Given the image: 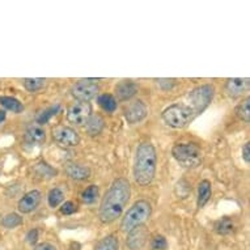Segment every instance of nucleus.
<instances>
[{
	"instance_id": "nucleus-15",
	"label": "nucleus",
	"mask_w": 250,
	"mask_h": 250,
	"mask_svg": "<svg viewBox=\"0 0 250 250\" xmlns=\"http://www.w3.org/2000/svg\"><path fill=\"white\" fill-rule=\"evenodd\" d=\"M138 85L132 80H122L119 82L115 86V92H117V96H118L119 100L122 101H126V100L132 99L134 96L138 93Z\"/></svg>"
},
{
	"instance_id": "nucleus-17",
	"label": "nucleus",
	"mask_w": 250,
	"mask_h": 250,
	"mask_svg": "<svg viewBox=\"0 0 250 250\" xmlns=\"http://www.w3.org/2000/svg\"><path fill=\"white\" fill-rule=\"evenodd\" d=\"M85 125L88 135L97 136L103 132L104 127H105V121H104V118L100 114H92Z\"/></svg>"
},
{
	"instance_id": "nucleus-2",
	"label": "nucleus",
	"mask_w": 250,
	"mask_h": 250,
	"mask_svg": "<svg viewBox=\"0 0 250 250\" xmlns=\"http://www.w3.org/2000/svg\"><path fill=\"white\" fill-rule=\"evenodd\" d=\"M157 153L153 144L143 142L136 148L134 159V180L139 186H148L156 176Z\"/></svg>"
},
{
	"instance_id": "nucleus-29",
	"label": "nucleus",
	"mask_w": 250,
	"mask_h": 250,
	"mask_svg": "<svg viewBox=\"0 0 250 250\" xmlns=\"http://www.w3.org/2000/svg\"><path fill=\"white\" fill-rule=\"evenodd\" d=\"M99 195H100L99 186H97V185H89V186H88V188H86V189L82 193V201L84 202V203L90 205V203L96 202V199L99 198Z\"/></svg>"
},
{
	"instance_id": "nucleus-32",
	"label": "nucleus",
	"mask_w": 250,
	"mask_h": 250,
	"mask_svg": "<svg viewBox=\"0 0 250 250\" xmlns=\"http://www.w3.org/2000/svg\"><path fill=\"white\" fill-rule=\"evenodd\" d=\"M156 82H157V84L160 85L161 89H164V90L172 89L173 86L177 84V82L174 80V79H157Z\"/></svg>"
},
{
	"instance_id": "nucleus-1",
	"label": "nucleus",
	"mask_w": 250,
	"mask_h": 250,
	"mask_svg": "<svg viewBox=\"0 0 250 250\" xmlns=\"http://www.w3.org/2000/svg\"><path fill=\"white\" fill-rule=\"evenodd\" d=\"M131 197V185L126 178H117L106 190L99 208V219L103 224H111L122 216Z\"/></svg>"
},
{
	"instance_id": "nucleus-13",
	"label": "nucleus",
	"mask_w": 250,
	"mask_h": 250,
	"mask_svg": "<svg viewBox=\"0 0 250 250\" xmlns=\"http://www.w3.org/2000/svg\"><path fill=\"white\" fill-rule=\"evenodd\" d=\"M148 238V232L146 227H138L131 232H128L127 240H126V245L130 250H140L143 249Z\"/></svg>"
},
{
	"instance_id": "nucleus-26",
	"label": "nucleus",
	"mask_w": 250,
	"mask_h": 250,
	"mask_svg": "<svg viewBox=\"0 0 250 250\" xmlns=\"http://www.w3.org/2000/svg\"><path fill=\"white\" fill-rule=\"evenodd\" d=\"M236 115L241 119L242 122L249 123L250 122V99L246 97L245 100H242L241 103L238 104L236 107Z\"/></svg>"
},
{
	"instance_id": "nucleus-6",
	"label": "nucleus",
	"mask_w": 250,
	"mask_h": 250,
	"mask_svg": "<svg viewBox=\"0 0 250 250\" xmlns=\"http://www.w3.org/2000/svg\"><path fill=\"white\" fill-rule=\"evenodd\" d=\"M213 96H215V86L212 84H203V85L194 88L190 92L188 99H189L190 106L197 117L211 105Z\"/></svg>"
},
{
	"instance_id": "nucleus-22",
	"label": "nucleus",
	"mask_w": 250,
	"mask_h": 250,
	"mask_svg": "<svg viewBox=\"0 0 250 250\" xmlns=\"http://www.w3.org/2000/svg\"><path fill=\"white\" fill-rule=\"evenodd\" d=\"M97 103L101 106V109L104 111H106V113H114L117 110V100H115V97L113 95L104 93V95L99 96Z\"/></svg>"
},
{
	"instance_id": "nucleus-11",
	"label": "nucleus",
	"mask_w": 250,
	"mask_h": 250,
	"mask_svg": "<svg viewBox=\"0 0 250 250\" xmlns=\"http://www.w3.org/2000/svg\"><path fill=\"white\" fill-rule=\"evenodd\" d=\"M42 194L38 190H30L26 194H24L20 198V201L17 203V208L21 213H30L37 208L41 203Z\"/></svg>"
},
{
	"instance_id": "nucleus-19",
	"label": "nucleus",
	"mask_w": 250,
	"mask_h": 250,
	"mask_svg": "<svg viewBox=\"0 0 250 250\" xmlns=\"http://www.w3.org/2000/svg\"><path fill=\"white\" fill-rule=\"evenodd\" d=\"M0 106H3L5 110L12 111L15 114H20L25 109L24 104L20 100L11 97V96H0Z\"/></svg>"
},
{
	"instance_id": "nucleus-33",
	"label": "nucleus",
	"mask_w": 250,
	"mask_h": 250,
	"mask_svg": "<svg viewBox=\"0 0 250 250\" xmlns=\"http://www.w3.org/2000/svg\"><path fill=\"white\" fill-rule=\"evenodd\" d=\"M38 240V229H30L28 232V234H26V241L30 244V245H33V244H36Z\"/></svg>"
},
{
	"instance_id": "nucleus-31",
	"label": "nucleus",
	"mask_w": 250,
	"mask_h": 250,
	"mask_svg": "<svg viewBox=\"0 0 250 250\" xmlns=\"http://www.w3.org/2000/svg\"><path fill=\"white\" fill-rule=\"evenodd\" d=\"M78 209H79V206L76 205L75 202L67 201V202H64L63 205H62L61 212L63 213V215H72V213L76 212Z\"/></svg>"
},
{
	"instance_id": "nucleus-9",
	"label": "nucleus",
	"mask_w": 250,
	"mask_h": 250,
	"mask_svg": "<svg viewBox=\"0 0 250 250\" xmlns=\"http://www.w3.org/2000/svg\"><path fill=\"white\" fill-rule=\"evenodd\" d=\"M92 115V105L89 103H75L67 109V121L75 126H83Z\"/></svg>"
},
{
	"instance_id": "nucleus-30",
	"label": "nucleus",
	"mask_w": 250,
	"mask_h": 250,
	"mask_svg": "<svg viewBox=\"0 0 250 250\" xmlns=\"http://www.w3.org/2000/svg\"><path fill=\"white\" fill-rule=\"evenodd\" d=\"M152 250H167L168 249V241L163 234H155L151 240Z\"/></svg>"
},
{
	"instance_id": "nucleus-3",
	"label": "nucleus",
	"mask_w": 250,
	"mask_h": 250,
	"mask_svg": "<svg viewBox=\"0 0 250 250\" xmlns=\"http://www.w3.org/2000/svg\"><path fill=\"white\" fill-rule=\"evenodd\" d=\"M151 203L148 201H144V199H139L126 211L125 216L122 217L121 229L125 233H128V232H131L132 229H135L138 227L144 226V223L148 222V219L151 217Z\"/></svg>"
},
{
	"instance_id": "nucleus-10",
	"label": "nucleus",
	"mask_w": 250,
	"mask_h": 250,
	"mask_svg": "<svg viewBox=\"0 0 250 250\" xmlns=\"http://www.w3.org/2000/svg\"><path fill=\"white\" fill-rule=\"evenodd\" d=\"M147 115V105H146L143 101H140V100L132 101V103L125 109V118H126V121H127L130 125H135V123L142 122L143 119H146Z\"/></svg>"
},
{
	"instance_id": "nucleus-8",
	"label": "nucleus",
	"mask_w": 250,
	"mask_h": 250,
	"mask_svg": "<svg viewBox=\"0 0 250 250\" xmlns=\"http://www.w3.org/2000/svg\"><path fill=\"white\" fill-rule=\"evenodd\" d=\"M51 138L54 142L63 147H76L80 144V136L74 128L64 125H58L51 128Z\"/></svg>"
},
{
	"instance_id": "nucleus-23",
	"label": "nucleus",
	"mask_w": 250,
	"mask_h": 250,
	"mask_svg": "<svg viewBox=\"0 0 250 250\" xmlns=\"http://www.w3.org/2000/svg\"><path fill=\"white\" fill-rule=\"evenodd\" d=\"M24 88L30 93H37L46 86V79L43 78H29L22 80Z\"/></svg>"
},
{
	"instance_id": "nucleus-12",
	"label": "nucleus",
	"mask_w": 250,
	"mask_h": 250,
	"mask_svg": "<svg viewBox=\"0 0 250 250\" xmlns=\"http://www.w3.org/2000/svg\"><path fill=\"white\" fill-rule=\"evenodd\" d=\"M24 142L28 146H42L46 142V131L45 128L37 125V123H32L29 125L24 134Z\"/></svg>"
},
{
	"instance_id": "nucleus-27",
	"label": "nucleus",
	"mask_w": 250,
	"mask_h": 250,
	"mask_svg": "<svg viewBox=\"0 0 250 250\" xmlns=\"http://www.w3.org/2000/svg\"><path fill=\"white\" fill-rule=\"evenodd\" d=\"M63 201H64V191L61 188H54L47 194V202L51 208L58 207Z\"/></svg>"
},
{
	"instance_id": "nucleus-7",
	"label": "nucleus",
	"mask_w": 250,
	"mask_h": 250,
	"mask_svg": "<svg viewBox=\"0 0 250 250\" xmlns=\"http://www.w3.org/2000/svg\"><path fill=\"white\" fill-rule=\"evenodd\" d=\"M99 90L100 88L96 83L92 82L90 79H86L75 83L71 88V95L79 103H89L90 100H93L97 96Z\"/></svg>"
},
{
	"instance_id": "nucleus-5",
	"label": "nucleus",
	"mask_w": 250,
	"mask_h": 250,
	"mask_svg": "<svg viewBox=\"0 0 250 250\" xmlns=\"http://www.w3.org/2000/svg\"><path fill=\"white\" fill-rule=\"evenodd\" d=\"M172 155L184 168H197L203 159L202 149L194 143H180L173 146Z\"/></svg>"
},
{
	"instance_id": "nucleus-21",
	"label": "nucleus",
	"mask_w": 250,
	"mask_h": 250,
	"mask_svg": "<svg viewBox=\"0 0 250 250\" xmlns=\"http://www.w3.org/2000/svg\"><path fill=\"white\" fill-rule=\"evenodd\" d=\"M119 249V241L118 237L114 234H109L101 238L97 244L95 245L93 250H118Z\"/></svg>"
},
{
	"instance_id": "nucleus-24",
	"label": "nucleus",
	"mask_w": 250,
	"mask_h": 250,
	"mask_svg": "<svg viewBox=\"0 0 250 250\" xmlns=\"http://www.w3.org/2000/svg\"><path fill=\"white\" fill-rule=\"evenodd\" d=\"M24 224V219L21 215L16 212H9L7 213L3 219H1V226L7 228V229H13Z\"/></svg>"
},
{
	"instance_id": "nucleus-20",
	"label": "nucleus",
	"mask_w": 250,
	"mask_h": 250,
	"mask_svg": "<svg viewBox=\"0 0 250 250\" xmlns=\"http://www.w3.org/2000/svg\"><path fill=\"white\" fill-rule=\"evenodd\" d=\"M213 229H215L217 234H223V236L230 234L234 230V223L230 217L224 216L222 219H219L217 222H215Z\"/></svg>"
},
{
	"instance_id": "nucleus-28",
	"label": "nucleus",
	"mask_w": 250,
	"mask_h": 250,
	"mask_svg": "<svg viewBox=\"0 0 250 250\" xmlns=\"http://www.w3.org/2000/svg\"><path fill=\"white\" fill-rule=\"evenodd\" d=\"M59 110H61V105H59V104L47 107V109H45V110H42L41 113H40V115L37 117V125L42 126V125L47 123L50 119L53 118L54 115L58 114V111Z\"/></svg>"
},
{
	"instance_id": "nucleus-25",
	"label": "nucleus",
	"mask_w": 250,
	"mask_h": 250,
	"mask_svg": "<svg viewBox=\"0 0 250 250\" xmlns=\"http://www.w3.org/2000/svg\"><path fill=\"white\" fill-rule=\"evenodd\" d=\"M34 172L37 174L38 177H41V178H45V180H50V178H53V177L57 176V170L53 168V167H50L47 163L45 161H41V163H38L34 167Z\"/></svg>"
},
{
	"instance_id": "nucleus-36",
	"label": "nucleus",
	"mask_w": 250,
	"mask_h": 250,
	"mask_svg": "<svg viewBox=\"0 0 250 250\" xmlns=\"http://www.w3.org/2000/svg\"><path fill=\"white\" fill-rule=\"evenodd\" d=\"M5 111L4 110H0V123H3L5 121Z\"/></svg>"
},
{
	"instance_id": "nucleus-34",
	"label": "nucleus",
	"mask_w": 250,
	"mask_h": 250,
	"mask_svg": "<svg viewBox=\"0 0 250 250\" xmlns=\"http://www.w3.org/2000/svg\"><path fill=\"white\" fill-rule=\"evenodd\" d=\"M241 153H242V159H244V161L249 164L250 163V143L249 142L242 146Z\"/></svg>"
},
{
	"instance_id": "nucleus-35",
	"label": "nucleus",
	"mask_w": 250,
	"mask_h": 250,
	"mask_svg": "<svg viewBox=\"0 0 250 250\" xmlns=\"http://www.w3.org/2000/svg\"><path fill=\"white\" fill-rule=\"evenodd\" d=\"M34 250H57V248L49 242H42V244H38Z\"/></svg>"
},
{
	"instance_id": "nucleus-4",
	"label": "nucleus",
	"mask_w": 250,
	"mask_h": 250,
	"mask_svg": "<svg viewBox=\"0 0 250 250\" xmlns=\"http://www.w3.org/2000/svg\"><path fill=\"white\" fill-rule=\"evenodd\" d=\"M164 122L173 128H184L189 123H191L194 119L197 118V115L194 113L190 105L188 104H173L167 109H164L161 114Z\"/></svg>"
},
{
	"instance_id": "nucleus-18",
	"label": "nucleus",
	"mask_w": 250,
	"mask_h": 250,
	"mask_svg": "<svg viewBox=\"0 0 250 250\" xmlns=\"http://www.w3.org/2000/svg\"><path fill=\"white\" fill-rule=\"evenodd\" d=\"M212 193V188H211V182L208 180H203L198 185V197H197V206L198 208L205 207V205L209 201Z\"/></svg>"
},
{
	"instance_id": "nucleus-14",
	"label": "nucleus",
	"mask_w": 250,
	"mask_h": 250,
	"mask_svg": "<svg viewBox=\"0 0 250 250\" xmlns=\"http://www.w3.org/2000/svg\"><path fill=\"white\" fill-rule=\"evenodd\" d=\"M224 88H226L227 95L229 96V97L237 99V97H241L246 90H248V88H249V79H228L226 82V86Z\"/></svg>"
},
{
	"instance_id": "nucleus-16",
	"label": "nucleus",
	"mask_w": 250,
	"mask_h": 250,
	"mask_svg": "<svg viewBox=\"0 0 250 250\" xmlns=\"http://www.w3.org/2000/svg\"><path fill=\"white\" fill-rule=\"evenodd\" d=\"M66 173L67 176L75 181H85L90 177V169L85 165L76 164V163L67 164Z\"/></svg>"
}]
</instances>
